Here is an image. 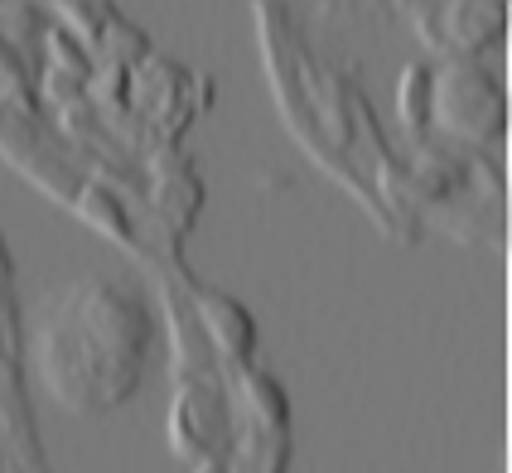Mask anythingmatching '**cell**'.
<instances>
[{"instance_id":"obj_1","label":"cell","mask_w":512,"mask_h":473,"mask_svg":"<svg viewBox=\"0 0 512 473\" xmlns=\"http://www.w3.org/2000/svg\"><path fill=\"white\" fill-rule=\"evenodd\" d=\"M430 121L455 140L493 145L503 136V83L479 63L430 68Z\"/></svg>"},{"instance_id":"obj_2","label":"cell","mask_w":512,"mask_h":473,"mask_svg":"<svg viewBox=\"0 0 512 473\" xmlns=\"http://www.w3.org/2000/svg\"><path fill=\"white\" fill-rule=\"evenodd\" d=\"M411 20L421 44L435 49L445 63H474L503 39L508 10L498 0H450V5H411Z\"/></svg>"},{"instance_id":"obj_3","label":"cell","mask_w":512,"mask_h":473,"mask_svg":"<svg viewBox=\"0 0 512 473\" xmlns=\"http://www.w3.org/2000/svg\"><path fill=\"white\" fill-rule=\"evenodd\" d=\"M401 116H406L411 131H426V121H430V68L426 63L401 78Z\"/></svg>"}]
</instances>
